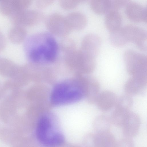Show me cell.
Masks as SVG:
<instances>
[{
    "label": "cell",
    "instance_id": "cell-29",
    "mask_svg": "<svg viewBox=\"0 0 147 147\" xmlns=\"http://www.w3.org/2000/svg\"><path fill=\"white\" fill-rule=\"evenodd\" d=\"M6 45V40L5 36L0 30V51L3 50Z\"/></svg>",
    "mask_w": 147,
    "mask_h": 147
},
{
    "label": "cell",
    "instance_id": "cell-25",
    "mask_svg": "<svg viewBox=\"0 0 147 147\" xmlns=\"http://www.w3.org/2000/svg\"><path fill=\"white\" fill-rule=\"evenodd\" d=\"M83 1L80 0H60L59 3L63 9L70 10L75 8Z\"/></svg>",
    "mask_w": 147,
    "mask_h": 147
},
{
    "label": "cell",
    "instance_id": "cell-6",
    "mask_svg": "<svg viewBox=\"0 0 147 147\" xmlns=\"http://www.w3.org/2000/svg\"><path fill=\"white\" fill-rule=\"evenodd\" d=\"M133 103L131 97L127 94L117 99L115 109L110 117L112 123L117 126H122L127 115L131 111Z\"/></svg>",
    "mask_w": 147,
    "mask_h": 147
},
{
    "label": "cell",
    "instance_id": "cell-9",
    "mask_svg": "<svg viewBox=\"0 0 147 147\" xmlns=\"http://www.w3.org/2000/svg\"><path fill=\"white\" fill-rule=\"evenodd\" d=\"M32 3L31 0H2L0 1V11L3 15L11 16L27 9Z\"/></svg>",
    "mask_w": 147,
    "mask_h": 147
},
{
    "label": "cell",
    "instance_id": "cell-15",
    "mask_svg": "<svg viewBox=\"0 0 147 147\" xmlns=\"http://www.w3.org/2000/svg\"><path fill=\"white\" fill-rule=\"evenodd\" d=\"M65 18L67 24L71 31L83 29L85 27L87 22L86 16L79 12L70 13L65 17Z\"/></svg>",
    "mask_w": 147,
    "mask_h": 147
},
{
    "label": "cell",
    "instance_id": "cell-30",
    "mask_svg": "<svg viewBox=\"0 0 147 147\" xmlns=\"http://www.w3.org/2000/svg\"><path fill=\"white\" fill-rule=\"evenodd\" d=\"M53 147H78V144H74L65 142L63 144Z\"/></svg>",
    "mask_w": 147,
    "mask_h": 147
},
{
    "label": "cell",
    "instance_id": "cell-26",
    "mask_svg": "<svg viewBox=\"0 0 147 147\" xmlns=\"http://www.w3.org/2000/svg\"><path fill=\"white\" fill-rule=\"evenodd\" d=\"M114 147H134V142L131 138L125 137L116 142Z\"/></svg>",
    "mask_w": 147,
    "mask_h": 147
},
{
    "label": "cell",
    "instance_id": "cell-13",
    "mask_svg": "<svg viewBox=\"0 0 147 147\" xmlns=\"http://www.w3.org/2000/svg\"><path fill=\"white\" fill-rule=\"evenodd\" d=\"M147 84V76H133L125 83L124 89L127 94L136 95L144 91Z\"/></svg>",
    "mask_w": 147,
    "mask_h": 147
},
{
    "label": "cell",
    "instance_id": "cell-24",
    "mask_svg": "<svg viewBox=\"0 0 147 147\" xmlns=\"http://www.w3.org/2000/svg\"><path fill=\"white\" fill-rule=\"evenodd\" d=\"M59 47L65 53L76 49V44L74 40L69 38H65L60 42Z\"/></svg>",
    "mask_w": 147,
    "mask_h": 147
},
{
    "label": "cell",
    "instance_id": "cell-18",
    "mask_svg": "<svg viewBox=\"0 0 147 147\" xmlns=\"http://www.w3.org/2000/svg\"><path fill=\"white\" fill-rule=\"evenodd\" d=\"M122 18L118 10L111 9L107 12L105 18V23L108 30L111 32L121 27Z\"/></svg>",
    "mask_w": 147,
    "mask_h": 147
},
{
    "label": "cell",
    "instance_id": "cell-19",
    "mask_svg": "<svg viewBox=\"0 0 147 147\" xmlns=\"http://www.w3.org/2000/svg\"><path fill=\"white\" fill-rule=\"evenodd\" d=\"M95 134L94 147H114L116 143L113 134L108 131Z\"/></svg>",
    "mask_w": 147,
    "mask_h": 147
},
{
    "label": "cell",
    "instance_id": "cell-4",
    "mask_svg": "<svg viewBox=\"0 0 147 147\" xmlns=\"http://www.w3.org/2000/svg\"><path fill=\"white\" fill-rule=\"evenodd\" d=\"M123 57L129 74L131 76H147V58L146 55L128 49L124 52Z\"/></svg>",
    "mask_w": 147,
    "mask_h": 147
},
{
    "label": "cell",
    "instance_id": "cell-28",
    "mask_svg": "<svg viewBox=\"0 0 147 147\" xmlns=\"http://www.w3.org/2000/svg\"><path fill=\"white\" fill-rule=\"evenodd\" d=\"M53 1H54L52 0H37L36 4L37 7L43 8L52 4Z\"/></svg>",
    "mask_w": 147,
    "mask_h": 147
},
{
    "label": "cell",
    "instance_id": "cell-10",
    "mask_svg": "<svg viewBox=\"0 0 147 147\" xmlns=\"http://www.w3.org/2000/svg\"><path fill=\"white\" fill-rule=\"evenodd\" d=\"M125 11L127 17L135 22L146 23V8L136 2L128 1L125 6Z\"/></svg>",
    "mask_w": 147,
    "mask_h": 147
},
{
    "label": "cell",
    "instance_id": "cell-11",
    "mask_svg": "<svg viewBox=\"0 0 147 147\" xmlns=\"http://www.w3.org/2000/svg\"><path fill=\"white\" fill-rule=\"evenodd\" d=\"M101 45V40L98 36L89 33L83 38L80 49L96 58L99 52Z\"/></svg>",
    "mask_w": 147,
    "mask_h": 147
},
{
    "label": "cell",
    "instance_id": "cell-1",
    "mask_svg": "<svg viewBox=\"0 0 147 147\" xmlns=\"http://www.w3.org/2000/svg\"><path fill=\"white\" fill-rule=\"evenodd\" d=\"M24 47L28 58L36 63L53 62L57 58L59 48L53 35L46 32L29 36L24 43Z\"/></svg>",
    "mask_w": 147,
    "mask_h": 147
},
{
    "label": "cell",
    "instance_id": "cell-5",
    "mask_svg": "<svg viewBox=\"0 0 147 147\" xmlns=\"http://www.w3.org/2000/svg\"><path fill=\"white\" fill-rule=\"evenodd\" d=\"M122 32L126 43H134L140 50L145 51L147 49V33L143 28L132 25L121 27Z\"/></svg>",
    "mask_w": 147,
    "mask_h": 147
},
{
    "label": "cell",
    "instance_id": "cell-22",
    "mask_svg": "<svg viewBox=\"0 0 147 147\" xmlns=\"http://www.w3.org/2000/svg\"><path fill=\"white\" fill-rule=\"evenodd\" d=\"M92 10L98 14L106 13L112 9V0H92L90 3Z\"/></svg>",
    "mask_w": 147,
    "mask_h": 147
},
{
    "label": "cell",
    "instance_id": "cell-16",
    "mask_svg": "<svg viewBox=\"0 0 147 147\" xmlns=\"http://www.w3.org/2000/svg\"><path fill=\"white\" fill-rule=\"evenodd\" d=\"M100 86L98 80L94 77H90L85 80V94L89 102L96 103L100 93Z\"/></svg>",
    "mask_w": 147,
    "mask_h": 147
},
{
    "label": "cell",
    "instance_id": "cell-20",
    "mask_svg": "<svg viewBox=\"0 0 147 147\" xmlns=\"http://www.w3.org/2000/svg\"><path fill=\"white\" fill-rule=\"evenodd\" d=\"M112 124L110 117L101 115L95 118L92 126L96 133H101L109 131Z\"/></svg>",
    "mask_w": 147,
    "mask_h": 147
},
{
    "label": "cell",
    "instance_id": "cell-3",
    "mask_svg": "<svg viewBox=\"0 0 147 147\" xmlns=\"http://www.w3.org/2000/svg\"><path fill=\"white\" fill-rule=\"evenodd\" d=\"M84 81L81 84L64 82L57 85L52 91V103L55 105L67 104L80 100L85 94Z\"/></svg>",
    "mask_w": 147,
    "mask_h": 147
},
{
    "label": "cell",
    "instance_id": "cell-21",
    "mask_svg": "<svg viewBox=\"0 0 147 147\" xmlns=\"http://www.w3.org/2000/svg\"><path fill=\"white\" fill-rule=\"evenodd\" d=\"M27 31L25 27L14 25L9 30L8 36L10 40L15 44L20 43L25 39Z\"/></svg>",
    "mask_w": 147,
    "mask_h": 147
},
{
    "label": "cell",
    "instance_id": "cell-8",
    "mask_svg": "<svg viewBox=\"0 0 147 147\" xmlns=\"http://www.w3.org/2000/svg\"><path fill=\"white\" fill-rule=\"evenodd\" d=\"M45 25L50 33L58 36L65 37L71 31L65 17L58 12L53 13L48 16L46 20Z\"/></svg>",
    "mask_w": 147,
    "mask_h": 147
},
{
    "label": "cell",
    "instance_id": "cell-12",
    "mask_svg": "<svg viewBox=\"0 0 147 147\" xmlns=\"http://www.w3.org/2000/svg\"><path fill=\"white\" fill-rule=\"evenodd\" d=\"M141 124L140 117L135 113L130 111L123 125L122 133L125 137L131 138L139 131Z\"/></svg>",
    "mask_w": 147,
    "mask_h": 147
},
{
    "label": "cell",
    "instance_id": "cell-2",
    "mask_svg": "<svg viewBox=\"0 0 147 147\" xmlns=\"http://www.w3.org/2000/svg\"><path fill=\"white\" fill-rule=\"evenodd\" d=\"M35 128L36 139L45 147H53L65 142V136L60 127L48 116L40 117Z\"/></svg>",
    "mask_w": 147,
    "mask_h": 147
},
{
    "label": "cell",
    "instance_id": "cell-23",
    "mask_svg": "<svg viewBox=\"0 0 147 147\" xmlns=\"http://www.w3.org/2000/svg\"><path fill=\"white\" fill-rule=\"evenodd\" d=\"M121 27L110 32L109 39L110 41L113 45L117 47L123 46L127 43L123 37Z\"/></svg>",
    "mask_w": 147,
    "mask_h": 147
},
{
    "label": "cell",
    "instance_id": "cell-27",
    "mask_svg": "<svg viewBox=\"0 0 147 147\" xmlns=\"http://www.w3.org/2000/svg\"><path fill=\"white\" fill-rule=\"evenodd\" d=\"M128 1L124 0H112V9L118 10L122 7L125 6Z\"/></svg>",
    "mask_w": 147,
    "mask_h": 147
},
{
    "label": "cell",
    "instance_id": "cell-14",
    "mask_svg": "<svg viewBox=\"0 0 147 147\" xmlns=\"http://www.w3.org/2000/svg\"><path fill=\"white\" fill-rule=\"evenodd\" d=\"M117 99L114 92L111 91L105 90L100 93L96 103L100 110L107 111L115 106Z\"/></svg>",
    "mask_w": 147,
    "mask_h": 147
},
{
    "label": "cell",
    "instance_id": "cell-7",
    "mask_svg": "<svg viewBox=\"0 0 147 147\" xmlns=\"http://www.w3.org/2000/svg\"><path fill=\"white\" fill-rule=\"evenodd\" d=\"M10 17L11 21L14 25L24 27L37 25L43 20L44 16L38 10L26 9L18 12Z\"/></svg>",
    "mask_w": 147,
    "mask_h": 147
},
{
    "label": "cell",
    "instance_id": "cell-17",
    "mask_svg": "<svg viewBox=\"0 0 147 147\" xmlns=\"http://www.w3.org/2000/svg\"><path fill=\"white\" fill-rule=\"evenodd\" d=\"M24 136L12 127H4L0 130V140L11 147Z\"/></svg>",
    "mask_w": 147,
    "mask_h": 147
}]
</instances>
